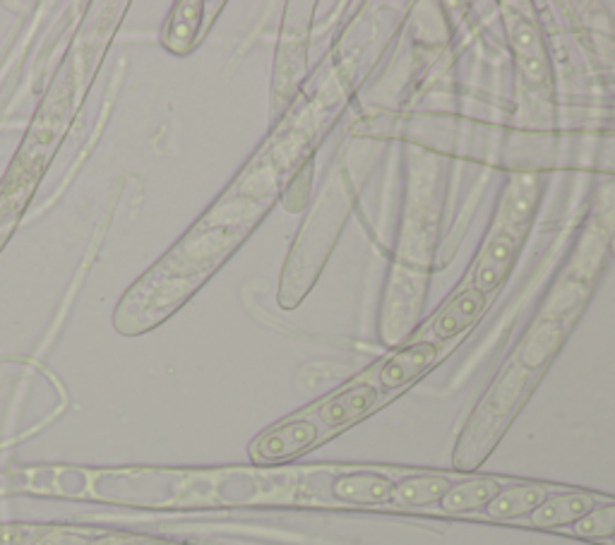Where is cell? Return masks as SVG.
I'll use <instances>...</instances> for the list:
<instances>
[{
    "instance_id": "8fae6325",
    "label": "cell",
    "mask_w": 615,
    "mask_h": 545,
    "mask_svg": "<svg viewBox=\"0 0 615 545\" xmlns=\"http://www.w3.org/2000/svg\"><path fill=\"white\" fill-rule=\"evenodd\" d=\"M549 488L543 485H512L488 502L486 514L494 520H517V516L531 514L549 500Z\"/></svg>"
},
{
    "instance_id": "277c9868",
    "label": "cell",
    "mask_w": 615,
    "mask_h": 545,
    "mask_svg": "<svg viewBox=\"0 0 615 545\" xmlns=\"http://www.w3.org/2000/svg\"><path fill=\"white\" fill-rule=\"evenodd\" d=\"M502 10L505 30H508V39L515 49L519 73L527 79V85L545 89L551 79V63L539 26L517 6H502Z\"/></svg>"
},
{
    "instance_id": "9a60e30c",
    "label": "cell",
    "mask_w": 615,
    "mask_h": 545,
    "mask_svg": "<svg viewBox=\"0 0 615 545\" xmlns=\"http://www.w3.org/2000/svg\"><path fill=\"white\" fill-rule=\"evenodd\" d=\"M312 159H308L304 163V171H298L296 173V179L291 181V185L286 188V193H284V207L289 210V212H298V210H304L306 207V202L312 193Z\"/></svg>"
},
{
    "instance_id": "8992f818",
    "label": "cell",
    "mask_w": 615,
    "mask_h": 545,
    "mask_svg": "<svg viewBox=\"0 0 615 545\" xmlns=\"http://www.w3.org/2000/svg\"><path fill=\"white\" fill-rule=\"evenodd\" d=\"M449 349L431 342L426 336H414L412 342L404 344L400 351H394V356L385 359L378 367V387L382 392H397L414 383L416 377L428 371L431 365L441 361Z\"/></svg>"
},
{
    "instance_id": "ba28073f",
    "label": "cell",
    "mask_w": 615,
    "mask_h": 545,
    "mask_svg": "<svg viewBox=\"0 0 615 545\" xmlns=\"http://www.w3.org/2000/svg\"><path fill=\"white\" fill-rule=\"evenodd\" d=\"M394 483L378 473H344L332 481V495L351 505H382L392 498Z\"/></svg>"
},
{
    "instance_id": "9c48e42d",
    "label": "cell",
    "mask_w": 615,
    "mask_h": 545,
    "mask_svg": "<svg viewBox=\"0 0 615 545\" xmlns=\"http://www.w3.org/2000/svg\"><path fill=\"white\" fill-rule=\"evenodd\" d=\"M204 8L202 3H179L163 24L161 32V41L163 46L173 53H188L190 49L195 46V41L202 36V18H204Z\"/></svg>"
},
{
    "instance_id": "5b68a950",
    "label": "cell",
    "mask_w": 615,
    "mask_h": 545,
    "mask_svg": "<svg viewBox=\"0 0 615 545\" xmlns=\"http://www.w3.org/2000/svg\"><path fill=\"white\" fill-rule=\"evenodd\" d=\"M486 303H488L486 293L474 289L471 284L462 286V289H457L447 298L445 306L435 312L433 320L423 327L418 334L445 349H453L455 342H459V336L464 332H469L476 324V320L481 318Z\"/></svg>"
},
{
    "instance_id": "4fadbf2b",
    "label": "cell",
    "mask_w": 615,
    "mask_h": 545,
    "mask_svg": "<svg viewBox=\"0 0 615 545\" xmlns=\"http://www.w3.org/2000/svg\"><path fill=\"white\" fill-rule=\"evenodd\" d=\"M500 493V483L496 479H476L453 485L441 500V507L445 512H469L486 507L490 500Z\"/></svg>"
},
{
    "instance_id": "3957f363",
    "label": "cell",
    "mask_w": 615,
    "mask_h": 545,
    "mask_svg": "<svg viewBox=\"0 0 615 545\" xmlns=\"http://www.w3.org/2000/svg\"><path fill=\"white\" fill-rule=\"evenodd\" d=\"M380 399V387L373 380H368L365 375L357 383L347 385L344 389H339L337 394H330L325 402L306 408V416L318 426L320 440L332 435L335 430L347 428L351 424H357L359 418L368 416L378 406Z\"/></svg>"
},
{
    "instance_id": "52a82bcc",
    "label": "cell",
    "mask_w": 615,
    "mask_h": 545,
    "mask_svg": "<svg viewBox=\"0 0 615 545\" xmlns=\"http://www.w3.org/2000/svg\"><path fill=\"white\" fill-rule=\"evenodd\" d=\"M318 442V426L312 424L306 414H298L289 420H284L282 426L267 430L263 438H257L251 447V455L259 464H269V461H284L306 452V449Z\"/></svg>"
},
{
    "instance_id": "7a4b0ae2",
    "label": "cell",
    "mask_w": 615,
    "mask_h": 545,
    "mask_svg": "<svg viewBox=\"0 0 615 545\" xmlns=\"http://www.w3.org/2000/svg\"><path fill=\"white\" fill-rule=\"evenodd\" d=\"M296 12L284 18V32L275 63V85H272V104L275 114L289 106L300 87V79L308 67V34H310V15L312 6H294Z\"/></svg>"
},
{
    "instance_id": "5bb4252c",
    "label": "cell",
    "mask_w": 615,
    "mask_h": 545,
    "mask_svg": "<svg viewBox=\"0 0 615 545\" xmlns=\"http://www.w3.org/2000/svg\"><path fill=\"white\" fill-rule=\"evenodd\" d=\"M575 534L584 538L615 536V505L592 510L575 524Z\"/></svg>"
},
{
    "instance_id": "30bf717a",
    "label": "cell",
    "mask_w": 615,
    "mask_h": 545,
    "mask_svg": "<svg viewBox=\"0 0 615 545\" xmlns=\"http://www.w3.org/2000/svg\"><path fill=\"white\" fill-rule=\"evenodd\" d=\"M596 505L594 495L590 493H563L549 498L539 510L531 512L529 522L531 526H565V524H577L582 516L590 514Z\"/></svg>"
},
{
    "instance_id": "6da1fadb",
    "label": "cell",
    "mask_w": 615,
    "mask_h": 545,
    "mask_svg": "<svg viewBox=\"0 0 615 545\" xmlns=\"http://www.w3.org/2000/svg\"><path fill=\"white\" fill-rule=\"evenodd\" d=\"M541 175L537 173H517L505 188L500 200V210L496 222L490 224L488 236L481 245V253L476 255L474 267L469 271V284L481 293H494L498 286L505 284L515 267L531 216L537 212V202L541 197Z\"/></svg>"
},
{
    "instance_id": "7c38bea8",
    "label": "cell",
    "mask_w": 615,
    "mask_h": 545,
    "mask_svg": "<svg viewBox=\"0 0 615 545\" xmlns=\"http://www.w3.org/2000/svg\"><path fill=\"white\" fill-rule=\"evenodd\" d=\"M449 488L453 483L445 475H414L394 485L390 500L397 507H423L441 502Z\"/></svg>"
}]
</instances>
